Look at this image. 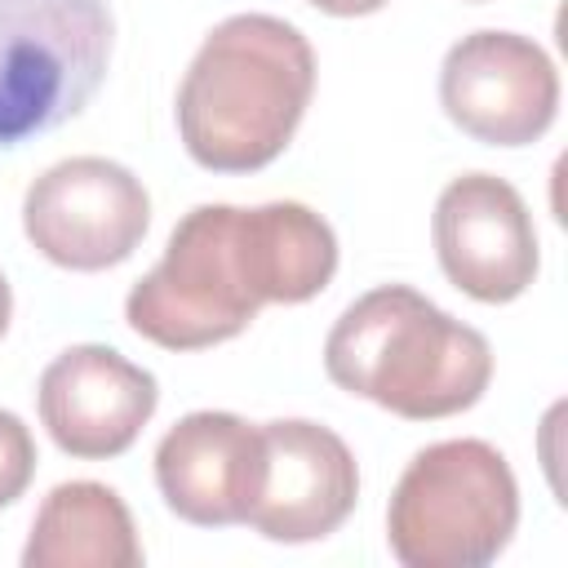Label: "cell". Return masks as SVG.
<instances>
[{
  "label": "cell",
  "instance_id": "cell-6",
  "mask_svg": "<svg viewBox=\"0 0 568 568\" xmlns=\"http://www.w3.org/2000/svg\"><path fill=\"white\" fill-rule=\"evenodd\" d=\"M151 226L142 178L106 155H71L49 164L22 200L27 240L67 271L120 266Z\"/></svg>",
  "mask_w": 568,
  "mask_h": 568
},
{
  "label": "cell",
  "instance_id": "cell-14",
  "mask_svg": "<svg viewBox=\"0 0 568 568\" xmlns=\"http://www.w3.org/2000/svg\"><path fill=\"white\" fill-rule=\"evenodd\" d=\"M306 4H315L333 18H359V13H377L386 0H306Z\"/></svg>",
  "mask_w": 568,
  "mask_h": 568
},
{
  "label": "cell",
  "instance_id": "cell-3",
  "mask_svg": "<svg viewBox=\"0 0 568 568\" xmlns=\"http://www.w3.org/2000/svg\"><path fill=\"white\" fill-rule=\"evenodd\" d=\"M324 373L346 395L435 422L479 404L493 377V346L408 284L355 297L324 337Z\"/></svg>",
  "mask_w": 568,
  "mask_h": 568
},
{
  "label": "cell",
  "instance_id": "cell-15",
  "mask_svg": "<svg viewBox=\"0 0 568 568\" xmlns=\"http://www.w3.org/2000/svg\"><path fill=\"white\" fill-rule=\"evenodd\" d=\"M9 315H13V293H9V280L0 275V337L9 328Z\"/></svg>",
  "mask_w": 568,
  "mask_h": 568
},
{
  "label": "cell",
  "instance_id": "cell-9",
  "mask_svg": "<svg viewBox=\"0 0 568 568\" xmlns=\"http://www.w3.org/2000/svg\"><path fill=\"white\" fill-rule=\"evenodd\" d=\"M359 497V466L346 439L306 417L262 426V488L248 528L266 541L302 546L337 532Z\"/></svg>",
  "mask_w": 568,
  "mask_h": 568
},
{
  "label": "cell",
  "instance_id": "cell-11",
  "mask_svg": "<svg viewBox=\"0 0 568 568\" xmlns=\"http://www.w3.org/2000/svg\"><path fill=\"white\" fill-rule=\"evenodd\" d=\"M155 484L164 506L200 528L248 524L262 488V426L200 408L155 444Z\"/></svg>",
  "mask_w": 568,
  "mask_h": 568
},
{
  "label": "cell",
  "instance_id": "cell-2",
  "mask_svg": "<svg viewBox=\"0 0 568 568\" xmlns=\"http://www.w3.org/2000/svg\"><path fill=\"white\" fill-rule=\"evenodd\" d=\"M315 93L306 36L271 13L222 18L178 84L186 155L213 173L266 169L297 133Z\"/></svg>",
  "mask_w": 568,
  "mask_h": 568
},
{
  "label": "cell",
  "instance_id": "cell-12",
  "mask_svg": "<svg viewBox=\"0 0 568 568\" xmlns=\"http://www.w3.org/2000/svg\"><path fill=\"white\" fill-rule=\"evenodd\" d=\"M27 568H138L142 541L124 497L98 479L58 484L22 546Z\"/></svg>",
  "mask_w": 568,
  "mask_h": 568
},
{
  "label": "cell",
  "instance_id": "cell-4",
  "mask_svg": "<svg viewBox=\"0 0 568 568\" xmlns=\"http://www.w3.org/2000/svg\"><path fill=\"white\" fill-rule=\"evenodd\" d=\"M519 524V484L488 439H439L413 453L390 506L386 541L404 568H484Z\"/></svg>",
  "mask_w": 568,
  "mask_h": 568
},
{
  "label": "cell",
  "instance_id": "cell-10",
  "mask_svg": "<svg viewBox=\"0 0 568 568\" xmlns=\"http://www.w3.org/2000/svg\"><path fill=\"white\" fill-rule=\"evenodd\" d=\"M36 404L44 430L62 453L102 462V457H120L142 435V426L160 404V386L146 368H138L120 351L84 342V346H67L40 373Z\"/></svg>",
  "mask_w": 568,
  "mask_h": 568
},
{
  "label": "cell",
  "instance_id": "cell-5",
  "mask_svg": "<svg viewBox=\"0 0 568 568\" xmlns=\"http://www.w3.org/2000/svg\"><path fill=\"white\" fill-rule=\"evenodd\" d=\"M106 0H0V151L75 120L111 67Z\"/></svg>",
  "mask_w": 568,
  "mask_h": 568
},
{
  "label": "cell",
  "instance_id": "cell-1",
  "mask_svg": "<svg viewBox=\"0 0 568 568\" xmlns=\"http://www.w3.org/2000/svg\"><path fill=\"white\" fill-rule=\"evenodd\" d=\"M333 271L337 235L315 209L297 200L200 204L129 288L124 320L164 351H204L244 333L266 302H311Z\"/></svg>",
  "mask_w": 568,
  "mask_h": 568
},
{
  "label": "cell",
  "instance_id": "cell-8",
  "mask_svg": "<svg viewBox=\"0 0 568 568\" xmlns=\"http://www.w3.org/2000/svg\"><path fill=\"white\" fill-rule=\"evenodd\" d=\"M435 253L466 297L501 306L537 280V231L524 195L497 173H462L435 200Z\"/></svg>",
  "mask_w": 568,
  "mask_h": 568
},
{
  "label": "cell",
  "instance_id": "cell-13",
  "mask_svg": "<svg viewBox=\"0 0 568 568\" xmlns=\"http://www.w3.org/2000/svg\"><path fill=\"white\" fill-rule=\"evenodd\" d=\"M36 475V439L27 422L0 408V506H13Z\"/></svg>",
  "mask_w": 568,
  "mask_h": 568
},
{
  "label": "cell",
  "instance_id": "cell-7",
  "mask_svg": "<svg viewBox=\"0 0 568 568\" xmlns=\"http://www.w3.org/2000/svg\"><path fill=\"white\" fill-rule=\"evenodd\" d=\"M439 106L475 142L528 146L555 124L559 71L519 31H470L444 53Z\"/></svg>",
  "mask_w": 568,
  "mask_h": 568
}]
</instances>
